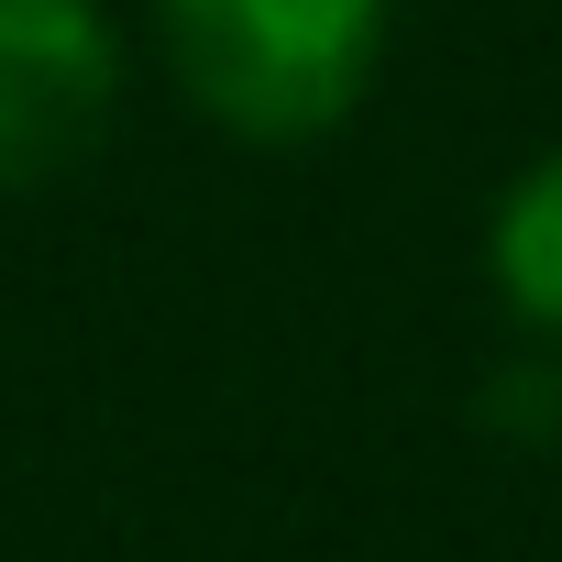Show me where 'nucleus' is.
<instances>
[{
  "label": "nucleus",
  "instance_id": "2",
  "mask_svg": "<svg viewBox=\"0 0 562 562\" xmlns=\"http://www.w3.org/2000/svg\"><path fill=\"white\" fill-rule=\"evenodd\" d=\"M122 111V23L100 0H0V188H56Z\"/></svg>",
  "mask_w": 562,
  "mask_h": 562
},
{
  "label": "nucleus",
  "instance_id": "3",
  "mask_svg": "<svg viewBox=\"0 0 562 562\" xmlns=\"http://www.w3.org/2000/svg\"><path fill=\"white\" fill-rule=\"evenodd\" d=\"M485 276L518 331L562 342V144H540L485 210Z\"/></svg>",
  "mask_w": 562,
  "mask_h": 562
},
{
  "label": "nucleus",
  "instance_id": "1",
  "mask_svg": "<svg viewBox=\"0 0 562 562\" xmlns=\"http://www.w3.org/2000/svg\"><path fill=\"white\" fill-rule=\"evenodd\" d=\"M144 23L210 133L299 155L375 100L397 0H144Z\"/></svg>",
  "mask_w": 562,
  "mask_h": 562
}]
</instances>
